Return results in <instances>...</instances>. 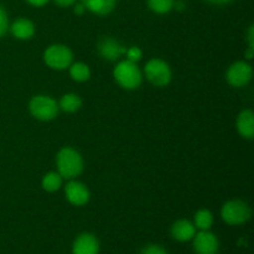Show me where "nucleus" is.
Wrapping results in <instances>:
<instances>
[{
    "label": "nucleus",
    "mask_w": 254,
    "mask_h": 254,
    "mask_svg": "<svg viewBox=\"0 0 254 254\" xmlns=\"http://www.w3.org/2000/svg\"><path fill=\"white\" fill-rule=\"evenodd\" d=\"M140 254H168L165 248L158 245H149L145 248H143Z\"/></svg>",
    "instance_id": "5701e85b"
},
{
    "label": "nucleus",
    "mask_w": 254,
    "mask_h": 254,
    "mask_svg": "<svg viewBox=\"0 0 254 254\" xmlns=\"http://www.w3.org/2000/svg\"><path fill=\"white\" fill-rule=\"evenodd\" d=\"M195 227L200 231H208L213 225V215L211 211L202 208L198 210L195 215Z\"/></svg>",
    "instance_id": "6ab92c4d"
},
{
    "label": "nucleus",
    "mask_w": 254,
    "mask_h": 254,
    "mask_svg": "<svg viewBox=\"0 0 254 254\" xmlns=\"http://www.w3.org/2000/svg\"><path fill=\"white\" fill-rule=\"evenodd\" d=\"M29 109L34 118L42 122H49L56 118L60 107L54 98L40 94V96L32 97L29 104Z\"/></svg>",
    "instance_id": "39448f33"
},
{
    "label": "nucleus",
    "mask_w": 254,
    "mask_h": 254,
    "mask_svg": "<svg viewBox=\"0 0 254 254\" xmlns=\"http://www.w3.org/2000/svg\"><path fill=\"white\" fill-rule=\"evenodd\" d=\"M252 216V210L242 200H231L222 206L221 210V217L227 225L238 226L243 225L250 221Z\"/></svg>",
    "instance_id": "7ed1b4c3"
},
{
    "label": "nucleus",
    "mask_w": 254,
    "mask_h": 254,
    "mask_svg": "<svg viewBox=\"0 0 254 254\" xmlns=\"http://www.w3.org/2000/svg\"><path fill=\"white\" fill-rule=\"evenodd\" d=\"M84 11H86V7H84V5L82 4V2H79V4H76V6H74V14L82 15Z\"/></svg>",
    "instance_id": "bb28decb"
},
{
    "label": "nucleus",
    "mask_w": 254,
    "mask_h": 254,
    "mask_svg": "<svg viewBox=\"0 0 254 254\" xmlns=\"http://www.w3.org/2000/svg\"><path fill=\"white\" fill-rule=\"evenodd\" d=\"M64 195H66L67 201L73 206H84L88 203L91 193H89L88 188L81 181L69 180L64 188Z\"/></svg>",
    "instance_id": "1a4fd4ad"
},
{
    "label": "nucleus",
    "mask_w": 254,
    "mask_h": 254,
    "mask_svg": "<svg viewBox=\"0 0 254 254\" xmlns=\"http://www.w3.org/2000/svg\"><path fill=\"white\" fill-rule=\"evenodd\" d=\"M171 236L179 242H188L196 235V227L191 221L179 220L171 226Z\"/></svg>",
    "instance_id": "f8f14e48"
},
{
    "label": "nucleus",
    "mask_w": 254,
    "mask_h": 254,
    "mask_svg": "<svg viewBox=\"0 0 254 254\" xmlns=\"http://www.w3.org/2000/svg\"><path fill=\"white\" fill-rule=\"evenodd\" d=\"M7 29H9V20H7V15L2 6H0V37L4 36L6 34Z\"/></svg>",
    "instance_id": "4be33fe9"
},
{
    "label": "nucleus",
    "mask_w": 254,
    "mask_h": 254,
    "mask_svg": "<svg viewBox=\"0 0 254 254\" xmlns=\"http://www.w3.org/2000/svg\"><path fill=\"white\" fill-rule=\"evenodd\" d=\"M54 1L56 2L59 6L68 7V6H71V5H73L74 2H76V0H54Z\"/></svg>",
    "instance_id": "b1692460"
},
{
    "label": "nucleus",
    "mask_w": 254,
    "mask_h": 254,
    "mask_svg": "<svg viewBox=\"0 0 254 254\" xmlns=\"http://www.w3.org/2000/svg\"><path fill=\"white\" fill-rule=\"evenodd\" d=\"M208 2H211V4H216V5H225V4H228V2H231L232 0H207Z\"/></svg>",
    "instance_id": "cd10ccee"
},
{
    "label": "nucleus",
    "mask_w": 254,
    "mask_h": 254,
    "mask_svg": "<svg viewBox=\"0 0 254 254\" xmlns=\"http://www.w3.org/2000/svg\"><path fill=\"white\" fill-rule=\"evenodd\" d=\"M62 183H64V178L56 171H51L42 178L41 186L47 192H56L61 189Z\"/></svg>",
    "instance_id": "a211bd4d"
},
{
    "label": "nucleus",
    "mask_w": 254,
    "mask_h": 254,
    "mask_svg": "<svg viewBox=\"0 0 254 254\" xmlns=\"http://www.w3.org/2000/svg\"><path fill=\"white\" fill-rule=\"evenodd\" d=\"M60 109H62L66 113H76L82 107V99L76 93L64 94L59 103Z\"/></svg>",
    "instance_id": "dca6fc26"
},
{
    "label": "nucleus",
    "mask_w": 254,
    "mask_h": 254,
    "mask_svg": "<svg viewBox=\"0 0 254 254\" xmlns=\"http://www.w3.org/2000/svg\"><path fill=\"white\" fill-rule=\"evenodd\" d=\"M126 56L127 60H129V61L131 62H135L136 64V62L140 61L141 57H143V52H141V50L139 49V47L131 46L129 47V49H127Z\"/></svg>",
    "instance_id": "412c9836"
},
{
    "label": "nucleus",
    "mask_w": 254,
    "mask_h": 254,
    "mask_svg": "<svg viewBox=\"0 0 254 254\" xmlns=\"http://www.w3.org/2000/svg\"><path fill=\"white\" fill-rule=\"evenodd\" d=\"M127 49L113 37H103L98 44V52L107 61H118L126 55Z\"/></svg>",
    "instance_id": "9d476101"
},
{
    "label": "nucleus",
    "mask_w": 254,
    "mask_h": 254,
    "mask_svg": "<svg viewBox=\"0 0 254 254\" xmlns=\"http://www.w3.org/2000/svg\"><path fill=\"white\" fill-rule=\"evenodd\" d=\"M113 76L117 83L122 88L128 89V91L139 88L143 82V74H141L140 68L135 62H131L129 60H123L117 64V66L114 67Z\"/></svg>",
    "instance_id": "f03ea898"
},
{
    "label": "nucleus",
    "mask_w": 254,
    "mask_h": 254,
    "mask_svg": "<svg viewBox=\"0 0 254 254\" xmlns=\"http://www.w3.org/2000/svg\"><path fill=\"white\" fill-rule=\"evenodd\" d=\"M193 251L196 254H217L220 250L218 238L210 231H200L193 236Z\"/></svg>",
    "instance_id": "6e6552de"
},
{
    "label": "nucleus",
    "mask_w": 254,
    "mask_h": 254,
    "mask_svg": "<svg viewBox=\"0 0 254 254\" xmlns=\"http://www.w3.org/2000/svg\"><path fill=\"white\" fill-rule=\"evenodd\" d=\"M82 4L84 5L86 10H89L99 16H104L113 11L117 0H82Z\"/></svg>",
    "instance_id": "4468645a"
},
{
    "label": "nucleus",
    "mask_w": 254,
    "mask_h": 254,
    "mask_svg": "<svg viewBox=\"0 0 254 254\" xmlns=\"http://www.w3.org/2000/svg\"><path fill=\"white\" fill-rule=\"evenodd\" d=\"M44 61L50 68L62 71L71 66L73 62V54L66 45L55 44L45 50Z\"/></svg>",
    "instance_id": "20e7f679"
},
{
    "label": "nucleus",
    "mask_w": 254,
    "mask_h": 254,
    "mask_svg": "<svg viewBox=\"0 0 254 254\" xmlns=\"http://www.w3.org/2000/svg\"><path fill=\"white\" fill-rule=\"evenodd\" d=\"M11 34L14 35V37L19 40L31 39L35 34L34 22L30 21L29 19H24V17L17 19L11 25Z\"/></svg>",
    "instance_id": "2eb2a0df"
},
{
    "label": "nucleus",
    "mask_w": 254,
    "mask_h": 254,
    "mask_svg": "<svg viewBox=\"0 0 254 254\" xmlns=\"http://www.w3.org/2000/svg\"><path fill=\"white\" fill-rule=\"evenodd\" d=\"M144 72L146 79L155 87H166L173 78L170 66L161 59H153L146 62Z\"/></svg>",
    "instance_id": "423d86ee"
},
{
    "label": "nucleus",
    "mask_w": 254,
    "mask_h": 254,
    "mask_svg": "<svg viewBox=\"0 0 254 254\" xmlns=\"http://www.w3.org/2000/svg\"><path fill=\"white\" fill-rule=\"evenodd\" d=\"M237 130L245 139L252 140L254 136V113L251 109H246L240 113L237 118Z\"/></svg>",
    "instance_id": "ddd939ff"
},
{
    "label": "nucleus",
    "mask_w": 254,
    "mask_h": 254,
    "mask_svg": "<svg viewBox=\"0 0 254 254\" xmlns=\"http://www.w3.org/2000/svg\"><path fill=\"white\" fill-rule=\"evenodd\" d=\"M253 52H254V47H248V51L245 54L246 59H247V60H252Z\"/></svg>",
    "instance_id": "c85d7f7f"
},
{
    "label": "nucleus",
    "mask_w": 254,
    "mask_h": 254,
    "mask_svg": "<svg viewBox=\"0 0 254 254\" xmlns=\"http://www.w3.org/2000/svg\"><path fill=\"white\" fill-rule=\"evenodd\" d=\"M26 1L29 2L30 5H32V6L40 7V6H44V5H46L47 2H49V0H26Z\"/></svg>",
    "instance_id": "a878e982"
},
{
    "label": "nucleus",
    "mask_w": 254,
    "mask_h": 254,
    "mask_svg": "<svg viewBox=\"0 0 254 254\" xmlns=\"http://www.w3.org/2000/svg\"><path fill=\"white\" fill-rule=\"evenodd\" d=\"M174 0H148V6L156 14H166L174 7Z\"/></svg>",
    "instance_id": "aec40b11"
},
{
    "label": "nucleus",
    "mask_w": 254,
    "mask_h": 254,
    "mask_svg": "<svg viewBox=\"0 0 254 254\" xmlns=\"http://www.w3.org/2000/svg\"><path fill=\"white\" fill-rule=\"evenodd\" d=\"M99 242L96 236L91 233H82L72 246V254H98Z\"/></svg>",
    "instance_id": "9b49d317"
},
{
    "label": "nucleus",
    "mask_w": 254,
    "mask_h": 254,
    "mask_svg": "<svg viewBox=\"0 0 254 254\" xmlns=\"http://www.w3.org/2000/svg\"><path fill=\"white\" fill-rule=\"evenodd\" d=\"M247 40H248V45L250 47H254V26L251 25L250 30H248V35H247Z\"/></svg>",
    "instance_id": "393cba45"
},
{
    "label": "nucleus",
    "mask_w": 254,
    "mask_h": 254,
    "mask_svg": "<svg viewBox=\"0 0 254 254\" xmlns=\"http://www.w3.org/2000/svg\"><path fill=\"white\" fill-rule=\"evenodd\" d=\"M253 76V69L248 62L246 61H237L231 64L226 73L227 82L232 87L241 88V87L247 86L251 82Z\"/></svg>",
    "instance_id": "0eeeda50"
},
{
    "label": "nucleus",
    "mask_w": 254,
    "mask_h": 254,
    "mask_svg": "<svg viewBox=\"0 0 254 254\" xmlns=\"http://www.w3.org/2000/svg\"><path fill=\"white\" fill-rule=\"evenodd\" d=\"M69 68V76L76 82H86L91 78V69L83 62H72Z\"/></svg>",
    "instance_id": "f3484780"
},
{
    "label": "nucleus",
    "mask_w": 254,
    "mask_h": 254,
    "mask_svg": "<svg viewBox=\"0 0 254 254\" xmlns=\"http://www.w3.org/2000/svg\"><path fill=\"white\" fill-rule=\"evenodd\" d=\"M57 173L66 180H73L83 171L84 164L81 154L73 148H62L56 156Z\"/></svg>",
    "instance_id": "f257e3e1"
}]
</instances>
